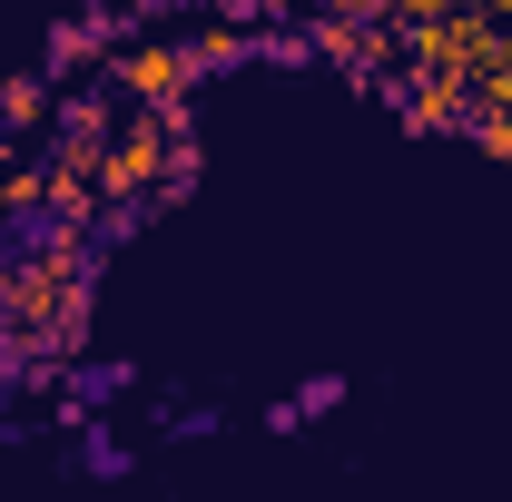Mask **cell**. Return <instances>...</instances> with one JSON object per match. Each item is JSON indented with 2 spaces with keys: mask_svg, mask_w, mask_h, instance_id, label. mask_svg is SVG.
I'll return each instance as SVG.
<instances>
[{
  "mask_svg": "<svg viewBox=\"0 0 512 502\" xmlns=\"http://www.w3.org/2000/svg\"><path fill=\"white\" fill-rule=\"evenodd\" d=\"M109 89H119L128 109H188V89L207 79L197 69L188 40H128V50H109V69H99Z\"/></svg>",
  "mask_w": 512,
  "mask_h": 502,
  "instance_id": "6da1fadb",
  "label": "cell"
},
{
  "mask_svg": "<svg viewBox=\"0 0 512 502\" xmlns=\"http://www.w3.org/2000/svg\"><path fill=\"white\" fill-rule=\"evenodd\" d=\"M394 109L414 128H463L473 119V79H453V69H414V79H394Z\"/></svg>",
  "mask_w": 512,
  "mask_h": 502,
  "instance_id": "7a4b0ae2",
  "label": "cell"
},
{
  "mask_svg": "<svg viewBox=\"0 0 512 502\" xmlns=\"http://www.w3.org/2000/svg\"><path fill=\"white\" fill-rule=\"evenodd\" d=\"M40 119H50V69H20V79L0 89V128L20 138V128H40Z\"/></svg>",
  "mask_w": 512,
  "mask_h": 502,
  "instance_id": "3957f363",
  "label": "cell"
},
{
  "mask_svg": "<svg viewBox=\"0 0 512 502\" xmlns=\"http://www.w3.org/2000/svg\"><path fill=\"white\" fill-rule=\"evenodd\" d=\"M188 50H197V69H237L247 60V30L237 20H207V30H188Z\"/></svg>",
  "mask_w": 512,
  "mask_h": 502,
  "instance_id": "277c9868",
  "label": "cell"
},
{
  "mask_svg": "<svg viewBox=\"0 0 512 502\" xmlns=\"http://www.w3.org/2000/svg\"><path fill=\"white\" fill-rule=\"evenodd\" d=\"M463 138H473L483 158H512V109H493V99H473V119H463Z\"/></svg>",
  "mask_w": 512,
  "mask_h": 502,
  "instance_id": "5b68a950",
  "label": "cell"
}]
</instances>
